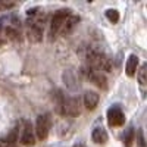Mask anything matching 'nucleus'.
Instances as JSON below:
<instances>
[{
    "label": "nucleus",
    "instance_id": "nucleus-16",
    "mask_svg": "<svg viewBox=\"0 0 147 147\" xmlns=\"http://www.w3.org/2000/svg\"><path fill=\"white\" fill-rule=\"evenodd\" d=\"M138 82L144 85L147 82V65H143L138 71Z\"/></svg>",
    "mask_w": 147,
    "mask_h": 147
},
{
    "label": "nucleus",
    "instance_id": "nucleus-10",
    "mask_svg": "<svg viewBox=\"0 0 147 147\" xmlns=\"http://www.w3.org/2000/svg\"><path fill=\"white\" fill-rule=\"evenodd\" d=\"M138 69V57L136 55H131L128 59H127V65H125V72L128 77H134L136 72Z\"/></svg>",
    "mask_w": 147,
    "mask_h": 147
},
{
    "label": "nucleus",
    "instance_id": "nucleus-9",
    "mask_svg": "<svg viewBox=\"0 0 147 147\" xmlns=\"http://www.w3.org/2000/svg\"><path fill=\"white\" fill-rule=\"evenodd\" d=\"M28 40L32 43H40L43 40V27L38 24H32L28 30Z\"/></svg>",
    "mask_w": 147,
    "mask_h": 147
},
{
    "label": "nucleus",
    "instance_id": "nucleus-19",
    "mask_svg": "<svg viewBox=\"0 0 147 147\" xmlns=\"http://www.w3.org/2000/svg\"><path fill=\"white\" fill-rule=\"evenodd\" d=\"M0 30H2V25H0Z\"/></svg>",
    "mask_w": 147,
    "mask_h": 147
},
{
    "label": "nucleus",
    "instance_id": "nucleus-18",
    "mask_svg": "<svg viewBox=\"0 0 147 147\" xmlns=\"http://www.w3.org/2000/svg\"><path fill=\"white\" fill-rule=\"evenodd\" d=\"M75 147H84V146H81V144H78V146H75Z\"/></svg>",
    "mask_w": 147,
    "mask_h": 147
},
{
    "label": "nucleus",
    "instance_id": "nucleus-17",
    "mask_svg": "<svg viewBox=\"0 0 147 147\" xmlns=\"http://www.w3.org/2000/svg\"><path fill=\"white\" fill-rule=\"evenodd\" d=\"M137 136H138V146L140 147H144V137H143V131L141 129H138Z\"/></svg>",
    "mask_w": 147,
    "mask_h": 147
},
{
    "label": "nucleus",
    "instance_id": "nucleus-3",
    "mask_svg": "<svg viewBox=\"0 0 147 147\" xmlns=\"http://www.w3.org/2000/svg\"><path fill=\"white\" fill-rule=\"evenodd\" d=\"M107 122H109L110 127H121V125H124L125 116H124L122 109L118 105L112 106L107 110Z\"/></svg>",
    "mask_w": 147,
    "mask_h": 147
},
{
    "label": "nucleus",
    "instance_id": "nucleus-4",
    "mask_svg": "<svg viewBox=\"0 0 147 147\" xmlns=\"http://www.w3.org/2000/svg\"><path fill=\"white\" fill-rule=\"evenodd\" d=\"M21 141L24 146H34L35 143V134H34V128L32 124L28 119L22 121V136H21Z\"/></svg>",
    "mask_w": 147,
    "mask_h": 147
},
{
    "label": "nucleus",
    "instance_id": "nucleus-7",
    "mask_svg": "<svg viewBox=\"0 0 147 147\" xmlns=\"http://www.w3.org/2000/svg\"><path fill=\"white\" fill-rule=\"evenodd\" d=\"M99 102H100L99 93H96L93 90L85 91V94H84V106L87 107L88 110H94L97 107V105H99Z\"/></svg>",
    "mask_w": 147,
    "mask_h": 147
},
{
    "label": "nucleus",
    "instance_id": "nucleus-15",
    "mask_svg": "<svg viewBox=\"0 0 147 147\" xmlns=\"http://www.w3.org/2000/svg\"><path fill=\"white\" fill-rule=\"evenodd\" d=\"M106 18L112 24H116L119 21V12L116 9H107L106 10Z\"/></svg>",
    "mask_w": 147,
    "mask_h": 147
},
{
    "label": "nucleus",
    "instance_id": "nucleus-14",
    "mask_svg": "<svg viewBox=\"0 0 147 147\" xmlns=\"http://www.w3.org/2000/svg\"><path fill=\"white\" fill-rule=\"evenodd\" d=\"M136 140V134H134V129L132 128H128L124 134V143H125V147H132V143Z\"/></svg>",
    "mask_w": 147,
    "mask_h": 147
},
{
    "label": "nucleus",
    "instance_id": "nucleus-8",
    "mask_svg": "<svg viewBox=\"0 0 147 147\" xmlns=\"http://www.w3.org/2000/svg\"><path fill=\"white\" fill-rule=\"evenodd\" d=\"M78 22H80V16L69 15V16L65 19L63 25H62V28H60V31H59V32H62L63 35H68L69 32H72V31H74V28L77 27V24H78Z\"/></svg>",
    "mask_w": 147,
    "mask_h": 147
},
{
    "label": "nucleus",
    "instance_id": "nucleus-5",
    "mask_svg": "<svg viewBox=\"0 0 147 147\" xmlns=\"http://www.w3.org/2000/svg\"><path fill=\"white\" fill-rule=\"evenodd\" d=\"M85 74H87V78L96 84L97 87H102V88H106V77H105V74L100 72V71H97V69H93V68H87V71H85Z\"/></svg>",
    "mask_w": 147,
    "mask_h": 147
},
{
    "label": "nucleus",
    "instance_id": "nucleus-1",
    "mask_svg": "<svg viewBox=\"0 0 147 147\" xmlns=\"http://www.w3.org/2000/svg\"><path fill=\"white\" fill-rule=\"evenodd\" d=\"M50 128H52V118H50V113H43L37 118V122H35V129H34V134L37 136L38 140H46L49 137V132H50Z\"/></svg>",
    "mask_w": 147,
    "mask_h": 147
},
{
    "label": "nucleus",
    "instance_id": "nucleus-13",
    "mask_svg": "<svg viewBox=\"0 0 147 147\" xmlns=\"http://www.w3.org/2000/svg\"><path fill=\"white\" fill-rule=\"evenodd\" d=\"M5 34H6V37H7L10 41H13V43H19V41H21V35H19V32H18L15 28L6 27V28H5Z\"/></svg>",
    "mask_w": 147,
    "mask_h": 147
},
{
    "label": "nucleus",
    "instance_id": "nucleus-11",
    "mask_svg": "<svg viewBox=\"0 0 147 147\" xmlns=\"http://www.w3.org/2000/svg\"><path fill=\"white\" fill-rule=\"evenodd\" d=\"M91 138L96 144H105L107 141V132L105 128L102 127H97L93 129V134H91Z\"/></svg>",
    "mask_w": 147,
    "mask_h": 147
},
{
    "label": "nucleus",
    "instance_id": "nucleus-6",
    "mask_svg": "<svg viewBox=\"0 0 147 147\" xmlns=\"http://www.w3.org/2000/svg\"><path fill=\"white\" fill-rule=\"evenodd\" d=\"M63 113H66L69 116H77L80 113V100H78V97H71V99L65 100Z\"/></svg>",
    "mask_w": 147,
    "mask_h": 147
},
{
    "label": "nucleus",
    "instance_id": "nucleus-12",
    "mask_svg": "<svg viewBox=\"0 0 147 147\" xmlns=\"http://www.w3.org/2000/svg\"><path fill=\"white\" fill-rule=\"evenodd\" d=\"M55 93H56V94H55L53 97H55V106H56V112H57L59 115H65V113H63V106H65V97H63V94L60 93L59 90H56Z\"/></svg>",
    "mask_w": 147,
    "mask_h": 147
},
{
    "label": "nucleus",
    "instance_id": "nucleus-2",
    "mask_svg": "<svg viewBox=\"0 0 147 147\" xmlns=\"http://www.w3.org/2000/svg\"><path fill=\"white\" fill-rule=\"evenodd\" d=\"M69 12H71L69 9H60V10H57L56 13L52 16V19H50V30H49V34H50L52 38L60 31V28H62L65 19L71 15Z\"/></svg>",
    "mask_w": 147,
    "mask_h": 147
}]
</instances>
